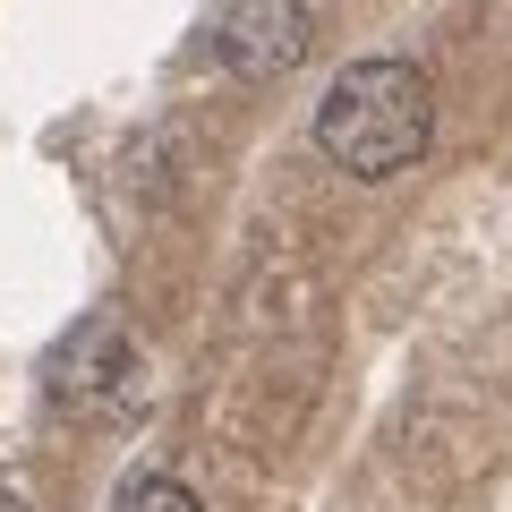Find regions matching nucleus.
Here are the masks:
<instances>
[{
	"label": "nucleus",
	"mask_w": 512,
	"mask_h": 512,
	"mask_svg": "<svg viewBox=\"0 0 512 512\" xmlns=\"http://www.w3.org/2000/svg\"><path fill=\"white\" fill-rule=\"evenodd\" d=\"M120 512H205V504H197V487H180L171 470H137L120 487Z\"/></svg>",
	"instance_id": "obj_4"
},
{
	"label": "nucleus",
	"mask_w": 512,
	"mask_h": 512,
	"mask_svg": "<svg viewBox=\"0 0 512 512\" xmlns=\"http://www.w3.org/2000/svg\"><path fill=\"white\" fill-rule=\"evenodd\" d=\"M436 137V94L410 60H350L333 77L325 111H316V146L350 171V180H393L410 171Z\"/></svg>",
	"instance_id": "obj_1"
},
{
	"label": "nucleus",
	"mask_w": 512,
	"mask_h": 512,
	"mask_svg": "<svg viewBox=\"0 0 512 512\" xmlns=\"http://www.w3.org/2000/svg\"><path fill=\"white\" fill-rule=\"evenodd\" d=\"M120 367H128V333L111 325V316H86L77 333H60V342H52L43 384H52L60 410H94L111 384H120Z\"/></svg>",
	"instance_id": "obj_3"
},
{
	"label": "nucleus",
	"mask_w": 512,
	"mask_h": 512,
	"mask_svg": "<svg viewBox=\"0 0 512 512\" xmlns=\"http://www.w3.org/2000/svg\"><path fill=\"white\" fill-rule=\"evenodd\" d=\"M308 43H316L308 0H231L214 18V60L231 77H282L308 60Z\"/></svg>",
	"instance_id": "obj_2"
},
{
	"label": "nucleus",
	"mask_w": 512,
	"mask_h": 512,
	"mask_svg": "<svg viewBox=\"0 0 512 512\" xmlns=\"http://www.w3.org/2000/svg\"><path fill=\"white\" fill-rule=\"evenodd\" d=\"M0 512H35V504H26V495L9 487V478H0Z\"/></svg>",
	"instance_id": "obj_5"
}]
</instances>
